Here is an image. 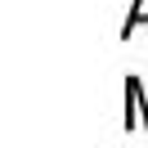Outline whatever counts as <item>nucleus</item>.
Segmentation results:
<instances>
[{
    "mask_svg": "<svg viewBox=\"0 0 148 148\" xmlns=\"http://www.w3.org/2000/svg\"><path fill=\"white\" fill-rule=\"evenodd\" d=\"M148 23V0H135L130 5V14H126V27H121V36H130L135 27H144Z\"/></svg>",
    "mask_w": 148,
    "mask_h": 148,
    "instance_id": "obj_1",
    "label": "nucleus"
}]
</instances>
